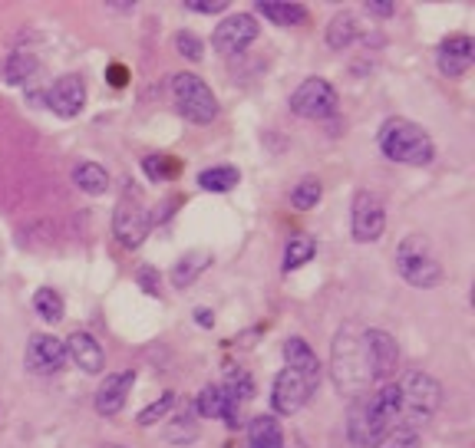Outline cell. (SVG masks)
Here are the masks:
<instances>
[{"label":"cell","instance_id":"18","mask_svg":"<svg viewBox=\"0 0 475 448\" xmlns=\"http://www.w3.org/2000/svg\"><path fill=\"white\" fill-rule=\"evenodd\" d=\"M284 360H288V370L301 372V376H307L311 382H320V360L307 340H301V336L284 340Z\"/></svg>","mask_w":475,"mask_h":448},{"label":"cell","instance_id":"12","mask_svg":"<svg viewBox=\"0 0 475 448\" xmlns=\"http://www.w3.org/2000/svg\"><path fill=\"white\" fill-rule=\"evenodd\" d=\"M67 343L57 340V336H47V334H33L27 340V353H23V362H27L30 372L37 376H53L67 366Z\"/></svg>","mask_w":475,"mask_h":448},{"label":"cell","instance_id":"8","mask_svg":"<svg viewBox=\"0 0 475 448\" xmlns=\"http://www.w3.org/2000/svg\"><path fill=\"white\" fill-rule=\"evenodd\" d=\"M337 89L330 87L327 79L320 77H311L304 79L301 87L291 93V113L301 115V119H330V115H337Z\"/></svg>","mask_w":475,"mask_h":448},{"label":"cell","instance_id":"7","mask_svg":"<svg viewBox=\"0 0 475 448\" xmlns=\"http://www.w3.org/2000/svg\"><path fill=\"white\" fill-rule=\"evenodd\" d=\"M172 96L178 113L195 125H208L218 119V99H215L212 87L195 73H175L172 79Z\"/></svg>","mask_w":475,"mask_h":448},{"label":"cell","instance_id":"11","mask_svg":"<svg viewBox=\"0 0 475 448\" xmlns=\"http://www.w3.org/2000/svg\"><path fill=\"white\" fill-rule=\"evenodd\" d=\"M261 33L258 27V20L251 14H232V17H224L212 33V47L224 57H232V53H242L248 43H254Z\"/></svg>","mask_w":475,"mask_h":448},{"label":"cell","instance_id":"1","mask_svg":"<svg viewBox=\"0 0 475 448\" xmlns=\"http://www.w3.org/2000/svg\"><path fill=\"white\" fill-rule=\"evenodd\" d=\"M399 425V386L387 382L383 389L367 392L353 402L347 419V435L360 448H377L397 432Z\"/></svg>","mask_w":475,"mask_h":448},{"label":"cell","instance_id":"31","mask_svg":"<svg viewBox=\"0 0 475 448\" xmlns=\"http://www.w3.org/2000/svg\"><path fill=\"white\" fill-rule=\"evenodd\" d=\"M142 169H146V175L152 181H169L175 172H178V162H175L172 155H146Z\"/></svg>","mask_w":475,"mask_h":448},{"label":"cell","instance_id":"19","mask_svg":"<svg viewBox=\"0 0 475 448\" xmlns=\"http://www.w3.org/2000/svg\"><path fill=\"white\" fill-rule=\"evenodd\" d=\"M248 448H284V429L274 416H254L248 422Z\"/></svg>","mask_w":475,"mask_h":448},{"label":"cell","instance_id":"30","mask_svg":"<svg viewBox=\"0 0 475 448\" xmlns=\"http://www.w3.org/2000/svg\"><path fill=\"white\" fill-rule=\"evenodd\" d=\"M172 406H175V392H172V389H165L162 396H159V399L152 402V406H146V409L139 412V419H136V422L142 425V429H149V425H156L159 419H165Z\"/></svg>","mask_w":475,"mask_h":448},{"label":"cell","instance_id":"16","mask_svg":"<svg viewBox=\"0 0 475 448\" xmlns=\"http://www.w3.org/2000/svg\"><path fill=\"white\" fill-rule=\"evenodd\" d=\"M132 386H136V370L113 372V376H106V382L96 389V412L99 416H116V412H123V406H126Z\"/></svg>","mask_w":475,"mask_h":448},{"label":"cell","instance_id":"29","mask_svg":"<svg viewBox=\"0 0 475 448\" xmlns=\"http://www.w3.org/2000/svg\"><path fill=\"white\" fill-rule=\"evenodd\" d=\"M324 198V185H320V178H314V175H307V178H301L297 185H294L291 191V205L297 211H311L317 208V201Z\"/></svg>","mask_w":475,"mask_h":448},{"label":"cell","instance_id":"4","mask_svg":"<svg viewBox=\"0 0 475 448\" xmlns=\"http://www.w3.org/2000/svg\"><path fill=\"white\" fill-rule=\"evenodd\" d=\"M399 386V425L397 429H413L426 425L433 419V412L443 402V386H439L429 372H406Z\"/></svg>","mask_w":475,"mask_h":448},{"label":"cell","instance_id":"5","mask_svg":"<svg viewBox=\"0 0 475 448\" xmlns=\"http://www.w3.org/2000/svg\"><path fill=\"white\" fill-rule=\"evenodd\" d=\"M397 270L399 277L413 284L416 290H433V287L443 284V264L433 254V244H429L423 234H406L397 248Z\"/></svg>","mask_w":475,"mask_h":448},{"label":"cell","instance_id":"33","mask_svg":"<svg viewBox=\"0 0 475 448\" xmlns=\"http://www.w3.org/2000/svg\"><path fill=\"white\" fill-rule=\"evenodd\" d=\"M165 435H169V442H192L195 435H198V425H195V419L185 412V416H178V419L169 425Z\"/></svg>","mask_w":475,"mask_h":448},{"label":"cell","instance_id":"3","mask_svg":"<svg viewBox=\"0 0 475 448\" xmlns=\"http://www.w3.org/2000/svg\"><path fill=\"white\" fill-rule=\"evenodd\" d=\"M379 152L399 165H429L436 159V145L423 125L409 119H387L379 129Z\"/></svg>","mask_w":475,"mask_h":448},{"label":"cell","instance_id":"10","mask_svg":"<svg viewBox=\"0 0 475 448\" xmlns=\"http://www.w3.org/2000/svg\"><path fill=\"white\" fill-rule=\"evenodd\" d=\"M317 389V382H311L307 376L294 372L284 366L278 376H274V386H271V406L278 416H294L301 412L311 399V392Z\"/></svg>","mask_w":475,"mask_h":448},{"label":"cell","instance_id":"13","mask_svg":"<svg viewBox=\"0 0 475 448\" xmlns=\"http://www.w3.org/2000/svg\"><path fill=\"white\" fill-rule=\"evenodd\" d=\"M363 346H367L370 376L387 382L399 366V346L387 330H363Z\"/></svg>","mask_w":475,"mask_h":448},{"label":"cell","instance_id":"40","mask_svg":"<svg viewBox=\"0 0 475 448\" xmlns=\"http://www.w3.org/2000/svg\"><path fill=\"white\" fill-rule=\"evenodd\" d=\"M103 448H123V445H103Z\"/></svg>","mask_w":475,"mask_h":448},{"label":"cell","instance_id":"35","mask_svg":"<svg viewBox=\"0 0 475 448\" xmlns=\"http://www.w3.org/2000/svg\"><path fill=\"white\" fill-rule=\"evenodd\" d=\"M136 280L142 284V290H146L149 297H159V270L156 268H139L136 270Z\"/></svg>","mask_w":475,"mask_h":448},{"label":"cell","instance_id":"25","mask_svg":"<svg viewBox=\"0 0 475 448\" xmlns=\"http://www.w3.org/2000/svg\"><path fill=\"white\" fill-rule=\"evenodd\" d=\"M33 310H37L47 324H59V320L67 316V304H63V297H59L53 287H40L37 294H33Z\"/></svg>","mask_w":475,"mask_h":448},{"label":"cell","instance_id":"27","mask_svg":"<svg viewBox=\"0 0 475 448\" xmlns=\"http://www.w3.org/2000/svg\"><path fill=\"white\" fill-rule=\"evenodd\" d=\"M357 40V20L350 14H337L327 27V47L330 50H347Z\"/></svg>","mask_w":475,"mask_h":448},{"label":"cell","instance_id":"23","mask_svg":"<svg viewBox=\"0 0 475 448\" xmlns=\"http://www.w3.org/2000/svg\"><path fill=\"white\" fill-rule=\"evenodd\" d=\"M238 181H242V172L234 169V165H215V169H205L202 175H198V185H202L205 191H232L238 188Z\"/></svg>","mask_w":475,"mask_h":448},{"label":"cell","instance_id":"37","mask_svg":"<svg viewBox=\"0 0 475 448\" xmlns=\"http://www.w3.org/2000/svg\"><path fill=\"white\" fill-rule=\"evenodd\" d=\"M109 83H113V87H126V67H123V63H113V67H109Z\"/></svg>","mask_w":475,"mask_h":448},{"label":"cell","instance_id":"21","mask_svg":"<svg viewBox=\"0 0 475 448\" xmlns=\"http://www.w3.org/2000/svg\"><path fill=\"white\" fill-rule=\"evenodd\" d=\"M258 14L271 20L278 27H301L307 23V7L304 4H258Z\"/></svg>","mask_w":475,"mask_h":448},{"label":"cell","instance_id":"39","mask_svg":"<svg viewBox=\"0 0 475 448\" xmlns=\"http://www.w3.org/2000/svg\"><path fill=\"white\" fill-rule=\"evenodd\" d=\"M109 10H116V14H132L136 4H109Z\"/></svg>","mask_w":475,"mask_h":448},{"label":"cell","instance_id":"24","mask_svg":"<svg viewBox=\"0 0 475 448\" xmlns=\"http://www.w3.org/2000/svg\"><path fill=\"white\" fill-rule=\"evenodd\" d=\"M314 254H317V241L311 238V234H297V238L288 241V248H284V270L291 274V270L304 268L307 261H314Z\"/></svg>","mask_w":475,"mask_h":448},{"label":"cell","instance_id":"2","mask_svg":"<svg viewBox=\"0 0 475 448\" xmlns=\"http://www.w3.org/2000/svg\"><path fill=\"white\" fill-rule=\"evenodd\" d=\"M330 376L340 396H367L370 382V362H367V346H363V334H357L353 326H343L333 340V356H330Z\"/></svg>","mask_w":475,"mask_h":448},{"label":"cell","instance_id":"38","mask_svg":"<svg viewBox=\"0 0 475 448\" xmlns=\"http://www.w3.org/2000/svg\"><path fill=\"white\" fill-rule=\"evenodd\" d=\"M195 324L208 330V326H215V314L208 310V306H198V310H195Z\"/></svg>","mask_w":475,"mask_h":448},{"label":"cell","instance_id":"9","mask_svg":"<svg viewBox=\"0 0 475 448\" xmlns=\"http://www.w3.org/2000/svg\"><path fill=\"white\" fill-rule=\"evenodd\" d=\"M350 231H353V241L357 244H373V241L383 238L387 231V211H383V201L373 191H357L353 195V205H350Z\"/></svg>","mask_w":475,"mask_h":448},{"label":"cell","instance_id":"34","mask_svg":"<svg viewBox=\"0 0 475 448\" xmlns=\"http://www.w3.org/2000/svg\"><path fill=\"white\" fill-rule=\"evenodd\" d=\"M185 10H192V14H205V17H215V14H224V10H228V4H224V0H212V4H208V0H188V4H185Z\"/></svg>","mask_w":475,"mask_h":448},{"label":"cell","instance_id":"20","mask_svg":"<svg viewBox=\"0 0 475 448\" xmlns=\"http://www.w3.org/2000/svg\"><path fill=\"white\" fill-rule=\"evenodd\" d=\"M73 181H77L79 191H87L93 198H99V195L109 191V172L99 162H79L73 169Z\"/></svg>","mask_w":475,"mask_h":448},{"label":"cell","instance_id":"17","mask_svg":"<svg viewBox=\"0 0 475 448\" xmlns=\"http://www.w3.org/2000/svg\"><path fill=\"white\" fill-rule=\"evenodd\" d=\"M67 356L77 362L83 372H89V376H96V372L106 370V353H103V346H99L96 336L87 334V330H77V334H69Z\"/></svg>","mask_w":475,"mask_h":448},{"label":"cell","instance_id":"32","mask_svg":"<svg viewBox=\"0 0 475 448\" xmlns=\"http://www.w3.org/2000/svg\"><path fill=\"white\" fill-rule=\"evenodd\" d=\"M175 50H178L185 59H192V63H198V59L205 57V53H202L205 43L195 37L192 30H178V33H175Z\"/></svg>","mask_w":475,"mask_h":448},{"label":"cell","instance_id":"28","mask_svg":"<svg viewBox=\"0 0 475 448\" xmlns=\"http://www.w3.org/2000/svg\"><path fill=\"white\" fill-rule=\"evenodd\" d=\"M195 412H198L202 419H224V412H228V399H224L222 386H205V389L198 392Z\"/></svg>","mask_w":475,"mask_h":448},{"label":"cell","instance_id":"6","mask_svg":"<svg viewBox=\"0 0 475 448\" xmlns=\"http://www.w3.org/2000/svg\"><path fill=\"white\" fill-rule=\"evenodd\" d=\"M113 231H116L119 244H123V248H129V251L142 248V241H146L149 231H152V211H149L146 198H142V191L132 188V185H129V188L123 191V198L116 201Z\"/></svg>","mask_w":475,"mask_h":448},{"label":"cell","instance_id":"22","mask_svg":"<svg viewBox=\"0 0 475 448\" xmlns=\"http://www.w3.org/2000/svg\"><path fill=\"white\" fill-rule=\"evenodd\" d=\"M208 264H212V254H208V251H188V254L178 258V264L172 268V284L175 287L195 284V277L202 274Z\"/></svg>","mask_w":475,"mask_h":448},{"label":"cell","instance_id":"26","mask_svg":"<svg viewBox=\"0 0 475 448\" xmlns=\"http://www.w3.org/2000/svg\"><path fill=\"white\" fill-rule=\"evenodd\" d=\"M4 79H7L10 87H17V83H27L33 73H37V59L30 57V53H10L4 59V67H0Z\"/></svg>","mask_w":475,"mask_h":448},{"label":"cell","instance_id":"36","mask_svg":"<svg viewBox=\"0 0 475 448\" xmlns=\"http://www.w3.org/2000/svg\"><path fill=\"white\" fill-rule=\"evenodd\" d=\"M367 14H373V17H393V14H397V4H373V0H370Z\"/></svg>","mask_w":475,"mask_h":448},{"label":"cell","instance_id":"14","mask_svg":"<svg viewBox=\"0 0 475 448\" xmlns=\"http://www.w3.org/2000/svg\"><path fill=\"white\" fill-rule=\"evenodd\" d=\"M475 63V43L469 33H452L439 43V53H436V67L443 77L449 79H462L472 69Z\"/></svg>","mask_w":475,"mask_h":448},{"label":"cell","instance_id":"15","mask_svg":"<svg viewBox=\"0 0 475 448\" xmlns=\"http://www.w3.org/2000/svg\"><path fill=\"white\" fill-rule=\"evenodd\" d=\"M47 105L59 119H77L83 113V105H87V83L83 77L77 73H67V77H59L47 93Z\"/></svg>","mask_w":475,"mask_h":448}]
</instances>
